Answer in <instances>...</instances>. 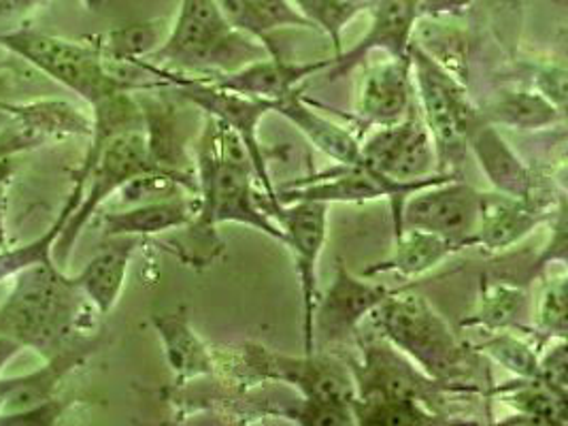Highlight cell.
Listing matches in <instances>:
<instances>
[{
	"instance_id": "8",
	"label": "cell",
	"mask_w": 568,
	"mask_h": 426,
	"mask_svg": "<svg viewBox=\"0 0 568 426\" xmlns=\"http://www.w3.org/2000/svg\"><path fill=\"white\" fill-rule=\"evenodd\" d=\"M243 372L256 382H285L305 400L354 405L356 382L352 372L335 358L305 354L303 358L271 352L264 346L243 347Z\"/></svg>"
},
{
	"instance_id": "29",
	"label": "cell",
	"mask_w": 568,
	"mask_h": 426,
	"mask_svg": "<svg viewBox=\"0 0 568 426\" xmlns=\"http://www.w3.org/2000/svg\"><path fill=\"white\" fill-rule=\"evenodd\" d=\"M528 296L509 284H488L481 288L477 305L473 312L463 318L460 326L468 328H486V331H500L516 326L517 320L526 312Z\"/></svg>"
},
{
	"instance_id": "45",
	"label": "cell",
	"mask_w": 568,
	"mask_h": 426,
	"mask_svg": "<svg viewBox=\"0 0 568 426\" xmlns=\"http://www.w3.org/2000/svg\"><path fill=\"white\" fill-rule=\"evenodd\" d=\"M4 85H7V75H0V101H2V92H4ZM13 120L0 109V129H4L7 124H11Z\"/></svg>"
},
{
	"instance_id": "28",
	"label": "cell",
	"mask_w": 568,
	"mask_h": 426,
	"mask_svg": "<svg viewBox=\"0 0 568 426\" xmlns=\"http://www.w3.org/2000/svg\"><path fill=\"white\" fill-rule=\"evenodd\" d=\"M83 190H85L83 182H73V190L69 192V199L64 201V205L55 215L52 226L43 235H39L37 240L28 241L24 245H18V247H7L4 245L0 250V282L13 280L27 266L37 265L41 261L52 258L53 243L60 237V233H62L67 220L71 217V213L78 210Z\"/></svg>"
},
{
	"instance_id": "5",
	"label": "cell",
	"mask_w": 568,
	"mask_h": 426,
	"mask_svg": "<svg viewBox=\"0 0 568 426\" xmlns=\"http://www.w3.org/2000/svg\"><path fill=\"white\" fill-rule=\"evenodd\" d=\"M150 171L162 169H158L150 156L143 131L115 134L97 154L85 156L73 171V182H83L85 190L78 210L71 213L60 237L53 243V263L60 268H67L79 235L92 215L132 178Z\"/></svg>"
},
{
	"instance_id": "1",
	"label": "cell",
	"mask_w": 568,
	"mask_h": 426,
	"mask_svg": "<svg viewBox=\"0 0 568 426\" xmlns=\"http://www.w3.org/2000/svg\"><path fill=\"white\" fill-rule=\"evenodd\" d=\"M92 314L99 312L81 293L75 277L48 258L13 277L11 291L0 303V337L48 358L94 337Z\"/></svg>"
},
{
	"instance_id": "34",
	"label": "cell",
	"mask_w": 568,
	"mask_h": 426,
	"mask_svg": "<svg viewBox=\"0 0 568 426\" xmlns=\"http://www.w3.org/2000/svg\"><path fill=\"white\" fill-rule=\"evenodd\" d=\"M537 331L542 346L547 339H565L567 335V280L558 277L547 282L537 307Z\"/></svg>"
},
{
	"instance_id": "41",
	"label": "cell",
	"mask_w": 568,
	"mask_h": 426,
	"mask_svg": "<svg viewBox=\"0 0 568 426\" xmlns=\"http://www.w3.org/2000/svg\"><path fill=\"white\" fill-rule=\"evenodd\" d=\"M41 0H0V18H11L20 16L28 9L37 7Z\"/></svg>"
},
{
	"instance_id": "4",
	"label": "cell",
	"mask_w": 568,
	"mask_h": 426,
	"mask_svg": "<svg viewBox=\"0 0 568 426\" xmlns=\"http://www.w3.org/2000/svg\"><path fill=\"white\" fill-rule=\"evenodd\" d=\"M0 48L27 60L37 71L62 83L90 106L118 92L152 90V83H134L113 71L90 43L60 39L37 28L22 27L0 32Z\"/></svg>"
},
{
	"instance_id": "27",
	"label": "cell",
	"mask_w": 568,
	"mask_h": 426,
	"mask_svg": "<svg viewBox=\"0 0 568 426\" xmlns=\"http://www.w3.org/2000/svg\"><path fill=\"white\" fill-rule=\"evenodd\" d=\"M491 393L516 407L530 425H567V395L549 388L539 377H519Z\"/></svg>"
},
{
	"instance_id": "16",
	"label": "cell",
	"mask_w": 568,
	"mask_h": 426,
	"mask_svg": "<svg viewBox=\"0 0 568 426\" xmlns=\"http://www.w3.org/2000/svg\"><path fill=\"white\" fill-rule=\"evenodd\" d=\"M412 55L394 58L366 71L358 92V115L364 124L388 126L412 111Z\"/></svg>"
},
{
	"instance_id": "6",
	"label": "cell",
	"mask_w": 568,
	"mask_h": 426,
	"mask_svg": "<svg viewBox=\"0 0 568 426\" xmlns=\"http://www.w3.org/2000/svg\"><path fill=\"white\" fill-rule=\"evenodd\" d=\"M134 67L148 71L154 78H162L164 83L178 85L181 94L190 103H194L199 109H203L207 113V118H213L220 124L229 126L241 139V143L245 145L247 156L252 160L254 171H256V180H258L260 186L264 190L266 199L277 203V190H275L273 182H271L268 166H266V160H264L262 145H260L258 141V126L262 118L266 113L275 111V103L273 101H260V99H250V97L229 92V90H220V88L209 85L205 81L183 78V75L175 73V71L158 69V67L145 62V60L134 62Z\"/></svg>"
},
{
	"instance_id": "11",
	"label": "cell",
	"mask_w": 568,
	"mask_h": 426,
	"mask_svg": "<svg viewBox=\"0 0 568 426\" xmlns=\"http://www.w3.org/2000/svg\"><path fill=\"white\" fill-rule=\"evenodd\" d=\"M481 210V192L452 178L433 186L415 190L400 210V231L415 229L435 233L458 243L463 250L470 247Z\"/></svg>"
},
{
	"instance_id": "26",
	"label": "cell",
	"mask_w": 568,
	"mask_h": 426,
	"mask_svg": "<svg viewBox=\"0 0 568 426\" xmlns=\"http://www.w3.org/2000/svg\"><path fill=\"white\" fill-rule=\"evenodd\" d=\"M136 101L143 111V133H145L148 150L155 166L162 171L187 173L185 145L181 139L173 106L150 97L136 99Z\"/></svg>"
},
{
	"instance_id": "14",
	"label": "cell",
	"mask_w": 568,
	"mask_h": 426,
	"mask_svg": "<svg viewBox=\"0 0 568 426\" xmlns=\"http://www.w3.org/2000/svg\"><path fill=\"white\" fill-rule=\"evenodd\" d=\"M101 347V335L64 347L52 356L43 358V367L34 372L18 375V377H0V414H11L28 409L32 405H39L43 400L53 399L60 395L62 382L83 367L92 354H97Z\"/></svg>"
},
{
	"instance_id": "32",
	"label": "cell",
	"mask_w": 568,
	"mask_h": 426,
	"mask_svg": "<svg viewBox=\"0 0 568 426\" xmlns=\"http://www.w3.org/2000/svg\"><path fill=\"white\" fill-rule=\"evenodd\" d=\"M560 115L562 111L556 109L551 101H545L541 94H524V92L509 94L507 99L491 106L490 111L491 120L509 126H521V129L551 124Z\"/></svg>"
},
{
	"instance_id": "35",
	"label": "cell",
	"mask_w": 568,
	"mask_h": 426,
	"mask_svg": "<svg viewBox=\"0 0 568 426\" xmlns=\"http://www.w3.org/2000/svg\"><path fill=\"white\" fill-rule=\"evenodd\" d=\"M481 349L490 354L505 369L516 373L517 377H537L539 372V352L528 344L519 342L514 335L503 333L488 339Z\"/></svg>"
},
{
	"instance_id": "25",
	"label": "cell",
	"mask_w": 568,
	"mask_h": 426,
	"mask_svg": "<svg viewBox=\"0 0 568 426\" xmlns=\"http://www.w3.org/2000/svg\"><path fill=\"white\" fill-rule=\"evenodd\" d=\"M468 143L494 186L498 187L503 194H509L516 199H528L532 190L530 173L494 129L488 124H481L468 136Z\"/></svg>"
},
{
	"instance_id": "2",
	"label": "cell",
	"mask_w": 568,
	"mask_h": 426,
	"mask_svg": "<svg viewBox=\"0 0 568 426\" xmlns=\"http://www.w3.org/2000/svg\"><path fill=\"white\" fill-rule=\"evenodd\" d=\"M389 344L403 349L428 377L440 384L473 390L479 361L419 294H388L373 312Z\"/></svg>"
},
{
	"instance_id": "3",
	"label": "cell",
	"mask_w": 568,
	"mask_h": 426,
	"mask_svg": "<svg viewBox=\"0 0 568 426\" xmlns=\"http://www.w3.org/2000/svg\"><path fill=\"white\" fill-rule=\"evenodd\" d=\"M264 45H254L245 32L224 18L215 0H181L178 20L169 37L145 62L158 69H217L236 71L260 60ZM139 62V60H136Z\"/></svg>"
},
{
	"instance_id": "36",
	"label": "cell",
	"mask_w": 568,
	"mask_h": 426,
	"mask_svg": "<svg viewBox=\"0 0 568 426\" xmlns=\"http://www.w3.org/2000/svg\"><path fill=\"white\" fill-rule=\"evenodd\" d=\"M220 11L224 13V18L233 24L236 30L252 34L254 39H258L260 43L266 48L268 55L273 58H282L280 48L275 45L273 37H271V28L264 24V20L260 18L256 7L252 4V0H215Z\"/></svg>"
},
{
	"instance_id": "22",
	"label": "cell",
	"mask_w": 568,
	"mask_h": 426,
	"mask_svg": "<svg viewBox=\"0 0 568 426\" xmlns=\"http://www.w3.org/2000/svg\"><path fill=\"white\" fill-rule=\"evenodd\" d=\"M152 324L162 339L166 363L180 377V382L217 372V363L211 356V349L196 335L183 312L158 314L152 318Z\"/></svg>"
},
{
	"instance_id": "17",
	"label": "cell",
	"mask_w": 568,
	"mask_h": 426,
	"mask_svg": "<svg viewBox=\"0 0 568 426\" xmlns=\"http://www.w3.org/2000/svg\"><path fill=\"white\" fill-rule=\"evenodd\" d=\"M417 7L419 0H382L368 34L356 48L338 53L331 62L333 75H345L371 50H388L394 58H409V37L419 13Z\"/></svg>"
},
{
	"instance_id": "31",
	"label": "cell",
	"mask_w": 568,
	"mask_h": 426,
	"mask_svg": "<svg viewBox=\"0 0 568 426\" xmlns=\"http://www.w3.org/2000/svg\"><path fill=\"white\" fill-rule=\"evenodd\" d=\"M354 423L358 425H437L439 414L419 400L356 399Z\"/></svg>"
},
{
	"instance_id": "42",
	"label": "cell",
	"mask_w": 568,
	"mask_h": 426,
	"mask_svg": "<svg viewBox=\"0 0 568 426\" xmlns=\"http://www.w3.org/2000/svg\"><path fill=\"white\" fill-rule=\"evenodd\" d=\"M22 349H24V347L20 346L18 342L7 339V337H0V373L4 372V367H7Z\"/></svg>"
},
{
	"instance_id": "21",
	"label": "cell",
	"mask_w": 568,
	"mask_h": 426,
	"mask_svg": "<svg viewBox=\"0 0 568 426\" xmlns=\"http://www.w3.org/2000/svg\"><path fill=\"white\" fill-rule=\"evenodd\" d=\"M275 111L282 113L285 120H290L301 133L305 134L317 150H322L326 156L336 160L338 164L371 169L364 160L362 145L356 141V136L347 129L331 122L328 118L320 115L317 111H313L296 90L285 94L284 99L275 101Z\"/></svg>"
},
{
	"instance_id": "37",
	"label": "cell",
	"mask_w": 568,
	"mask_h": 426,
	"mask_svg": "<svg viewBox=\"0 0 568 426\" xmlns=\"http://www.w3.org/2000/svg\"><path fill=\"white\" fill-rule=\"evenodd\" d=\"M78 403L75 397H60L55 395L53 399L43 400L39 405H32L28 409L11 412V414H0V426H52L58 425L71 407Z\"/></svg>"
},
{
	"instance_id": "43",
	"label": "cell",
	"mask_w": 568,
	"mask_h": 426,
	"mask_svg": "<svg viewBox=\"0 0 568 426\" xmlns=\"http://www.w3.org/2000/svg\"><path fill=\"white\" fill-rule=\"evenodd\" d=\"M13 159L16 156H0V187L9 186L13 175H16V171H18Z\"/></svg>"
},
{
	"instance_id": "10",
	"label": "cell",
	"mask_w": 568,
	"mask_h": 426,
	"mask_svg": "<svg viewBox=\"0 0 568 426\" xmlns=\"http://www.w3.org/2000/svg\"><path fill=\"white\" fill-rule=\"evenodd\" d=\"M362 363L354 365L356 399L419 400L430 409H439L443 390H463L428 377L419 367L415 369L388 339L362 344ZM468 393V390H466Z\"/></svg>"
},
{
	"instance_id": "15",
	"label": "cell",
	"mask_w": 568,
	"mask_h": 426,
	"mask_svg": "<svg viewBox=\"0 0 568 426\" xmlns=\"http://www.w3.org/2000/svg\"><path fill=\"white\" fill-rule=\"evenodd\" d=\"M333 60H313V62H287L284 58H266L243 64L241 69L217 75V78H196L213 88L236 92L260 101H280L303 80L331 67Z\"/></svg>"
},
{
	"instance_id": "39",
	"label": "cell",
	"mask_w": 568,
	"mask_h": 426,
	"mask_svg": "<svg viewBox=\"0 0 568 426\" xmlns=\"http://www.w3.org/2000/svg\"><path fill=\"white\" fill-rule=\"evenodd\" d=\"M537 377L549 388L567 395V344H565V339H558V344L549 347V352L539 361Z\"/></svg>"
},
{
	"instance_id": "9",
	"label": "cell",
	"mask_w": 568,
	"mask_h": 426,
	"mask_svg": "<svg viewBox=\"0 0 568 426\" xmlns=\"http://www.w3.org/2000/svg\"><path fill=\"white\" fill-rule=\"evenodd\" d=\"M258 205L273 217L284 231V245L294 256L296 273L301 280L303 293V328H305V354H313V310L320 298L317 294V263L326 243L328 226V205L317 201H298V203H273L258 194Z\"/></svg>"
},
{
	"instance_id": "46",
	"label": "cell",
	"mask_w": 568,
	"mask_h": 426,
	"mask_svg": "<svg viewBox=\"0 0 568 426\" xmlns=\"http://www.w3.org/2000/svg\"><path fill=\"white\" fill-rule=\"evenodd\" d=\"M97 2H99V0H88V4H90V7H94Z\"/></svg>"
},
{
	"instance_id": "23",
	"label": "cell",
	"mask_w": 568,
	"mask_h": 426,
	"mask_svg": "<svg viewBox=\"0 0 568 426\" xmlns=\"http://www.w3.org/2000/svg\"><path fill=\"white\" fill-rule=\"evenodd\" d=\"M0 109L30 133L41 136L43 141L60 136H90L92 134V115H85L67 101L55 99H37L28 103L0 101Z\"/></svg>"
},
{
	"instance_id": "44",
	"label": "cell",
	"mask_w": 568,
	"mask_h": 426,
	"mask_svg": "<svg viewBox=\"0 0 568 426\" xmlns=\"http://www.w3.org/2000/svg\"><path fill=\"white\" fill-rule=\"evenodd\" d=\"M7 186L0 187V250L7 245Z\"/></svg>"
},
{
	"instance_id": "20",
	"label": "cell",
	"mask_w": 568,
	"mask_h": 426,
	"mask_svg": "<svg viewBox=\"0 0 568 426\" xmlns=\"http://www.w3.org/2000/svg\"><path fill=\"white\" fill-rule=\"evenodd\" d=\"M139 245L141 237H115V243L101 250L78 275H73L81 293L101 316L111 314L118 305L126 284L130 261Z\"/></svg>"
},
{
	"instance_id": "13",
	"label": "cell",
	"mask_w": 568,
	"mask_h": 426,
	"mask_svg": "<svg viewBox=\"0 0 568 426\" xmlns=\"http://www.w3.org/2000/svg\"><path fill=\"white\" fill-rule=\"evenodd\" d=\"M388 288L371 284L352 275L343 265L336 268L335 282L324 298H317L313 310V339L322 337L326 344H341L352 337L362 320L371 316Z\"/></svg>"
},
{
	"instance_id": "33",
	"label": "cell",
	"mask_w": 568,
	"mask_h": 426,
	"mask_svg": "<svg viewBox=\"0 0 568 426\" xmlns=\"http://www.w3.org/2000/svg\"><path fill=\"white\" fill-rule=\"evenodd\" d=\"M364 4L366 0H294V7H298V13L311 27L331 37L336 55L341 53V30L354 20Z\"/></svg>"
},
{
	"instance_id": "18",
	"label": "cell",
	"mask_w": 568,
	"mask_h": 426,
	"mask_svg": "<svg viewBox=\"0 0 568 426\" xmlns=\"http://www.w3.org/2000/svg\"><path fill=\"white\" fill-rule=\"evenodd\" d=\"M199 194L171 196L152 203L132 205L124 212H111L103 215V235L115 237H150L171 229L187 226L199 213Z\"/></svg>"
},
{
	"instance_id": "12",
	"label": "cell",
	"mask_w": 568,
	"mask_h": 426,
	"mask_svg": "<svg viewBox=\"0 0 568 426\" xmlns=\"http://www.w3.org/2000/svg\"><path fill=\"white\" fill-rule=\"evenodd\" d=\"M366 164L396 182H415L435 175L437 150L433 134L419 115H405L400 122L382 126L364 145Z\"/></svg>"
},
{
	"instance_id": "7",
	"label": "cell",
	"mask_w": 568,
	"mask_h": 426,
	"mask_svg": "<svg viewBox=\"0 0 568 426\" xmlns=\"http://www.w3.org/2000/svg\"><path fill=\"white\" fill-rule=\"evenodd\" d=\"M412 67L424 105V122L433 134L437 156L443 164H460L468 136L484 124V118L468 105L456 81L428 55L414 52Z\"/></svg>"
},
{
	"instance_id": "24",
	"label": "cell",
	"mask_w": 568,
	"mask_h": 426,
	"mask_svg": "<svg viewBox=\"0 0 568 426\" xmlns=\"http://www.w3.org/2000/svg\"><path fill=\"white\" fill-rule=\"evenodd\" d=\"M394 250L386 261H379L364 271V275L398 273L400 277H417L426 271L439 266L452 254L463 247L454 241L445 240L435 233L405 229L394 237Z\"/></svg>"
},
{
	"instance_id": "30",
	"label": "cell",
	"mask_w": 568,
	"mask_h": 426,
	"mask_svg": "<svg viewBox=\"0 0 568 426\" xmlns=\"http://www.w3.org/2000/svg\"><path fill=\"white\" fill-rule=\"evenodd\" d=\"M160 22L130 24L104 32L90 45L97 48V52L101 53L106 62L134 64L136 60H145L160 48Z\"/></svg>"
},
{
	"instance_id": "19",
	"label": "cell",
	"mask_w": 568,
	"mask_h": 426,
	"mask_svg": "<svg viewBox=\"0 0 568 426\" xmlns=\"http://www.w3.org/2000/svg\"><path fill=\"white\" fill-rule=\"evenodd\" d=\"M541 222V213L528 203L509 194H481V210L470 237V247L479 245L490 252L509 247L524 240Z\"/></svg>"
},
{
	"instance_id": "38",
	"label": "cell",
	"mask_w": 568,
	"mask_h": 426,
	"mask_svg": "<svg viewBox=\"0 0 568 426\" xmlns=\"http://www.w3.org/2000/svg\"><path fill=\"white\" fill-rule=\"evenodd\" d=\"M252 4L271 30L280 27L313 28L290 0H252Z\"/></svg>"
},
{
	"instance_id": "40",
	"label": "cell",
	"mask_w": 568,
	"mask_h": 426,
	"mask_svg": "<svg viewBox=\"0 0 568 426\" xmlns=\"http://www.w3.org/2000/svg\"><path fill=\"white\" fill-rule=\"evenodd\" d=\"M45 141L34 133H30L22 124L11 122L0 129V156H18L28 150L41 148Z\"/></svg>"
}]
</instances>
